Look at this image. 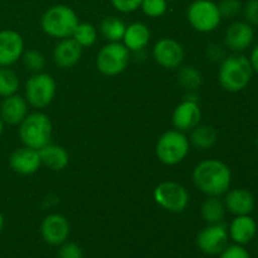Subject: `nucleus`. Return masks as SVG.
<instances>
[{
	"instance_id": "obj_1",
	"label": "nucleus",
	"mask_w": 258,
	"mask_h": 258,
	"mask_svg": "<svg viewBox=\"0 0 258 258\" xmlns=\"http://www.w3.org/2000/svg\"><path fill=\"white\" fill-rule=\"evenodd\" d=\"M193 183L206 196L222 197L231 189L232 171L223 161L208 159L194 168Z\"/></svg>"
},
{
	"instance_id": "obj_2",
	"label": "nucleus",
	"mask_w": 258,
	"mask_h": 258,
	"mask_svg": "<svg viewBox=\"0 0 258 258\" xmlns=\"http://www.w3.org/2000/svg\"><path fill=\"white\" fill-rule=\"evenodd\" d=\"M253 73L248 57L242 53H232L226 55L219 66V85L228 92H241L249 85Z\"/></svg>"
},
{
	"instance_id": "obj_3",
	"label": "nucleus",
	"mask_w": 258,
	"mask_h": 258,
	"mask_svg": "<svg viewBox=\"0 0 258 258\" xmlns=\"http://www.w3.org/2000/svg\"><path fill=\"white\" fill-rule=\"evenodd\" d=\"M78 23L76 12L67 5H54L49 8L40 19L43 32L58 39L72 37Z\"/></svg>"
},
{
	"instance_id": "obj_4",
	"label": "nucleus",
	"mask_w": 258,
	"mask_h": 258,
	"mask_svg": "<svg viewBox=\"0 0 258 258\" xmlns=\"http://www.w3.org/2000/svg\"><path fill=\"white\" fill-rule=\"evenodd\" d=\"M52 122L43 112L28 113L19 123V138L24 146L39 150L48 145L52 138Z\"/></svg>"
},
{
	"instance_id": "obj_5",
	"label": "nucleus",
	"mask_w": 258,
	"mask_h": 258,
	"mask_svg": "<svg viewBox=\"0 0 258 258\" xmlns=\"http://www.w3.org/2000/svg\"><path fill=\"white\" fill-rule=\"evenodd\" d=\"M190 143L184 133L169 130L159 138L156 143V156L165 165H176L188 156Z\"/></svg>"
},
{
	"instance_id": "obj_6",
	"label": "nucleus",
	"mask_w": 258,
	"mask_h": 258,
	"mask_svg": "<svg viewBox=\"0 0 258 258\" xmlns=\"http://www.w3.org/2000/svg\"><path fill=\"white\" fill-rule=\"evenodd\" d=\"M191 27L199 33H211L222 22L218 5L213 0H194L186 13Z\"/></svg>"
},
{
	"instance_id": "obj_7",
	"label": "nucleus",
	"mask_w": 258,
	"mask_h": 258,
	"mask_svg": "<svg viewBox=\"0 0 258 258\" xmlns=\"http://www.w3.org/2000/svg\"><path fill=\"white\" fill-rule=\"evenodd\" d=\"M57 91L54 78L48 73L38 72L25 83V100L34 108H44L53 101Z\"/></svg>"
},
{
	"instance_id": "obj_8",
	"label": "nucleus",
	"mask_w": 258,
	"mask_h": 258,
	"mask_svg": "<svg viewBox=\"0 0 258 258\" xmlns=\"http://www.w3.org/2000/svg\"><path fill=\"white\" fill-rule=\"evenodd\" d=\"M130 53L123 43H107L98 52L96 66L102 75L117 76L127 68L131 58Z\"/></svg>"
},
{
	"instance_id": "obj_9",
	"label": "nucleus",
	"mask_w": 258,
	"mask_h": 258,
	"mask_svg": "<svg viewBox=\"0 0 258 258\" xmlns=\"http://www.w3.org/2000/svg\"><path fill=\"white\" fill-rule=\"evenodd\" d=\"M154 201L165 211L181 213L189 204V193L185 186L176 181H163L154 190Z\"/></svg>"
},
{
	"instance_id": "obj_10",
	"label": "nucleus",
	"mask_w": 258,
	"mask_h": 258,
	"mask_svg": "<svg viewBox=\"0 0 258 258\" xmlns=\"http://www.w3.org/2000/svg\"><path fill=\"white\" fill-rule=\"evenodd\" d=\"M228 229L223 223L208 224L197 236V246L203 253L219 256L228 246Z\"/></svg>"
},
{
	"instance_id": "obj_11",
	"label": "nucleus",
	"mask_w": 258,
	"mask_h": 258,
	"mask_svg": "<svg viewBox=\"0 0 258 258\" xmlns=\"http://www.w3.org/2000/svg\"><path fill=\"white\" fill-rule=\"evenodd\" d=\"M153 57L163 68L176 70L184 60V48L173 38H161L154 45Z\"/></svg>"
},
{
	"instance_id": "obj_12",
	"label": "nucleus",
	"mask_w": 258,
	"mask_h": 258,
	"mask_svg": "<svg viewBox=\"0 0 258 258\" xmlns=\"http://www.w3.org/2000/svg\"><path fill=\"white\" fill-rule=\"evenodd\" d=\"M254 40V29L246 20L234 22L227 28L224 44L231 52L242 53L248 49Z\"/></svg>"
},
{
	"instance_id": "obj_13",
	"label": "nucleus",
	"mask_w": 258,
	"mask_h": 258,
	"mask_svg": "<svg viewBox=\"0 0 258 258\" xmlns=\"http://www.w3.org/2000/svg\"><path fill=\"white\" fill-rule=\"evenodd\" d=\"M70 222L64 216L58 213L49 214L40 224V233L43 239L52 246H60L70 236Z\"/></svg>"
},
{
	"instance_id": "obj_14",
	"label": "nucleus",
	"mask_w": 258,
	"mask_h": 258,
	"mask_svg": "<svg viewBox=\"0 0 258 258\" xmlns=\"http://www.w3.org/2000/svg\"><path fill=\"white\" fill-rule=\"evenodd\" d=\"M24 40L22 35L12 29L0 30V67H10L22 58Z\"/></svg>"
},
{
	"instance_id": "obj_15",
	"label": "nucleus",
	"mask_w": 258,
	"mask_h": 258,
	"mask_svg": "<svg viewBox=\"0 0 258 258\" xmlns=\"http://www.w3.org/2000/svg\"><path fill=\"white\" fill-rule=\"evenodd\" d=\"M202 118V111L198 101L184 100L179 103L173 112V125L181 133L190 131L199 125Z\"/></svg>"
},
{
	"instance_id": "obj_16",
	"label": "nucleus",
	"mask_w": 258,
	"mask_h": 258,
	"mask_svg": "<svg viewBox=\"0 0 258 258\" xmlns=\"http://www.w3.org/2000/svg\"><path fill=\"white\" fill-rule=\"evenodd\" d=\"M9 165L13 171L20 175H32L39 170L42 161L38 150L23 146L13 151L9 158Z\"/></svg>"
},
{
	"instance_id": "obj_17",
	"label": "nucleus",
	"mask_w": 258,
	"mask_h": 258,
	"mask_svg": "<svg viewBox=\"0 0 258 258\" xmlns=\"http://www.w3.org/2000/svg\"><path fill=\"white\" fill-rule=\"evenodd\" d=\"M223 203L226 209L231 214L236 216H247L254 211L256 207V199L253 194L249 190L243 188L229 189L224 194Z\"/></svg>"
},
{
	"instance_id": "obj_18",
	"label": "nucleus",
	"mask_w": 258,
	"mask_h": 258,
	"mask_svg": "<svg viewBox=\"0 0 258 258\" xmlns=\"http://www.w3.org/2000/svg\"><path fill=\"white\" fill-rule=\"evenodd\" d=\"M28 102L20 95H12L4 97L0 105V118L8 125H19L28 115Z\"/></svg>"
},
{
	"instance_id": "obj_19",
	"label": "nucleus",
	"mask_w": 258,
	"mask_h": 258,
	"mask_svg": "<svg viewBox=\"0 0 258 258\" xmlns=\"http://www.w3.org/2000/svg\"><path fill=\"white\" fill-rule=\"evenodd\" d=\"M228 234L236 244L246 246L257 236V222L252 218L251 214L236 216L229 224Z\"/></svg>"
},
{
	"instance_id": "obj_20",
	"label": "nucleus",
	"mask_w": 258,
	"mask_h": 258,
	"mask_svg": "<svg viewBox=\"0 0 258 258\" xmlns=\"http://www.w3.org/2000/svg\"><path fill=\"white\" fill-rule=\"evenodd\" d=\"M82 55V47L72 37L60 39L53 50V59L60 68H71L78 63Z\"/></svg>"
},
{
	"instance_id": "obj_21",
	"label": "nucleus",
	"mask_w": 258,
	"mask_h": 258,
	"mask_svg": "<svg viewBox=\"0 0 258 258\" xmlns=\"http://www.w3.org/2000/svg\"><path fill=\"white\" fill-rule=\"evenodd\" d=\"M150 37L151 33L148 25L141 22H136L126 27L122 43L130 52H140L145 49L146 45L149 44Z\"/></svg>"
},
{
	"instance_id": "obj_22",
	"label": "nucleus",
	"mask_w": 258,
	"mask_h": 258,
	"mask_svg": "<svg viewBox=\"0 0 258 258\" xmlns=\"http://www.w3.org/2000/svg\"><path fill=\"white\" fill-rule=\"evenodd\" d=\"M38 153H39L42 165H45L50 170H63L70 163V155L62 146L53 145L49 143L48 145L39 149Z\"/></svg>"
},
{
	"instance_id": "obj_23",
	"label": "nucleus",
	"mask_w": 258,
	"mask_h": 258,
	"mask_svg": "<svg viewBox=\"0 0 258 258\" xmlns=\"http://www.w3.org/2000/svg\"><path fill=\"white\" fill-rule=\"evenodd\" d=\"M217 139H218V135L214 127L208 125H197L193 130H190L189 143L199 150H207L214 146Z\"/></svg>"
},
{
	"instance_id": "obj_24",
	"label": "nucleus",
	"mask_w": 258,
	"mask_h": 258,
	"mask_svg": "<svg viewBox=\"0 0 258 258\" xmlns=\"http://www.w3.org/2000/svg\"><path fill=\"white\" fill-rule=\"evenodd\" d=\"M226 206L219 197H208L201 208L202 217L208 224L221 223L226 216Z\"/></svg>"
},
{
	"instance_id": "obj_25",
	"label": "nucleus",
	"mask_w": 258,
	"mask_h": 258,
	"mask_svg": "<svg viewBox=\"0 0 258 258\" xmlns=\"http://www.w3.org/2000/svg\"><path fill=\"white\" fill-rule=\"evenodd\" d=\"M126 27H127V25H126L120 18L107 17L101 22L100 32L101 34H102V37L105 38L106 40H108V43L122 42Z\"/></svg>"
},
{
	"instance_id": "obj_26",
	"label": "nucleus",
	"mask_w": 258,
	"mask_h": 258,
	"mask_svg": "<svg viewBox=\"0 0 258 258\" xmlns=\"http://www.w3.org/2000/svg\"><path fill=\"white\" fill-rule=\"evenodd\" d=\"M19 88V77L9 67H0V96L15 95Z\"/></svg>"
},
{
	"instance_id": "obj_27",
	"label": "nucleus",
	"mask_w": 258,
	"mask_h": 258,
	"mask_svg": "<svg viewBox=\"0 0 258 258\" xmlns=\"http://www.w3.org/2000/svg\"><path fill=\"white\" fill-rule=\"evenodd\" d=\"M72 38L81 47H91L97 40V30L90 23H78Z\"/></svg>"
},
{
	"instance_id": "obj_28",
	"label": "nucleus",
	"mask_w": 258,
	"mask_h": 258,
	"mask_svg": "<svg viewBox=\"0 0 258 258\" xmlns=\"http://www.w3.org/2000/svg\"><path fill=\"white\" fill-rule=\"evenodd\" d=\"M178 81L184 88L186 90H196L203 82L202 73L193 66H185V67H179Z\"/></svg>"
},
{
	"instance_id": "obj_29",
	"label": "nucleus",
	"mask_w": 258,
	"mask_h": 258,
	"mask_svg": "<svg viewBox=\"0 0 258 258\" xmlns=\"http://www.w3.org/2000/svg\"><path fill=\"white\" fill-rule=\"evenodd\" d=\"M22 59L25 67L34 73L42 72L43 68L45 67V57L39 50L30 49L28 52L23 53Z\"/></svg>"
},
{
	"instance_id": "obj_30",
	"label": "nucleus",
	"mask_w": 258,
	"mask_h": 258,
	"mask_svg": "<svg viewBox=\"0 0 258 258\" xmlns=\"http://www.w3.org/2000/svg\"><path fill=\"white\" fill-rule=\"evenodd\" d=\"M140 8L148 17L159 18L166 13L168 0H143Z\"/></svg>"
},
{
	"instance_id": "obj_31",
	"label": "nucleus",
	"mask_w": 258,
	"mask_h": 258,
	"mask_svg": "<svg viewBox=\"0 0 258 258\" xmlns=\"http://www.w3.org/2000/svg\"><path fill=\"white\" fill-rule=\"evenodd\" d=\"M218 9L222 19H232L239 15L243 9V5L239 0H221L218 3Z\"/></svg>"
},
{
	"instance_id": "obj_32",
	"label": "nucleus",
	"mask_w": 258,
	"mask_h": 258,
	"mask_svg": "<svg viewBox=\"0 0 258 258\" xmlns=\"http://www.w3.org/2000/svg\"><path fill=\"white\" fill-rule=\"evenodd\" d=\"M59 258H83V252L81 247L75 242H67L60 244L59 252H58Z\"/></svg>"
},
{
	"instance_id": "obj_33",
	"label": "nucleus",
	"mask_w": 258,
	"mask_h": 258,
	"mask_svg": "<svg viewBox=\"0 0 258 258\" xmlns=\"http://www.w3.org/2000/svg\"><path fill=\"white\" fill-rule=\"evenodd\" d=\"M244 20L252 27H258V0H248L242 9Z\"/></svg>"
},
{
	"instance_id": "obj_34",
	"label": "nucleus",
	"mask_w": 258,
	"mask_h": 258,
	"mask_svg": "<svg viewBox=\"0 0 258 258\" xmlns=\"http://www.w3.org/2000/svg\"><path fill=\"white\" fill-rule=\"evenodd\" d=\"M219 258H251L249 252L241 244H231L224 248V251L219 254Z\"/></svg>"
},
{
	"instance_id": "obj_35",
	"label": "nucleus",
	"mask_w": 258,
	"mask_h": 258,
	"mask_svg": "<svg viewBox=\"0 0 258 258\" xmlns=\"http://www.w3.org/2000/svg\"><path fill=\"white\" fill-rule=\"evenodd\" d=\"M113 8L120 13H133L140 8L143 0H111Z\"/></svg>"
},
{
	"instance_id": "obj_36",
	"label": "nucleus",
	"mask_w": 258,
	"mask_h": 258,
	"mask_svg": "<svg viewBox=\"0 0 258 258\" xmlns=\"http://www.w3.org/2000/svg\"><path fill=\"white\" fill-rule=\"evenodd\" d=\"M207 57L208 59H211L212 62H222L226 57V52H224V48L219 44H209L207 47Z\"/></svg>"
},
{
	"instance_id": "obj_37",
	"label": "nucleus",
	"mask_w": 258,
	"mask_h": 258,
	"mask_svg": "<svg viewBox=\"0 0 258 258\" xmlns=\"http://www.w3.org/2000/svg\"><path fill=\"white\" fill-rule=\"evenodd\" d=\"M248 59L249 63H251L253 72H256L258 75V44L251 50V54H249Z\"/></svg>"
},
{
	"instance_id": "obj_38",
	"label": "nucleus",
	"mask_w": 258,
	"mask_h": 258,
	"mask_svg": "<svg viewBox=\"0 0 258 258\" xmlns=\"http://www.w3.org/2000/svg\"><path fill=\"white\" fill-rule=\"evenodd\" d=\"M3 228H4V216H3V213L0 212V233H2Z\"/></svg>"
},
{
	"instance_id": "obj_39",
	"label": "nucleus",
	"mask_w": 258,
	"mask_h": 258,
	"mask_svg": "<svg viewBox=\"0 0 258 258\" xmlns=\"http://www.w3.org/2000/svg\"><path fill=\"white\" fill-rule=\"evenodd\" d=\"M3 130H4V122H3L2 118H0V135L3 134Z\"/></svg>"
},
{
	"instance_id": "obj_40",
	"label": "nucleus",
	"mask_w": 258,
	"mask_h": 258,
	"mask_svg": "<svg viewBox=\"0 0 258 258\" xmlns=\"http://www.w3.org/2000/svg\"><path fill=\"white\" fill-rule=\"evenodd\" d=\"M256 146H257V149H258V134H257V136H256Z\"/></svg>"
},
{
	"instance_id": "obj_41",
	"label": "nucleus",
	"mask_w": 258,
	"mask_h": 258,
	"mask_svg": "<svg viewBox=\"0 0 258 258\" xmlns=\"http://www.w3.org/2000/svg\"><path fill=\"white\" fill-rule=\"evenodd\" d=\"M257 233H258V223H257Z\"/></svg>"
}]
</instances>
